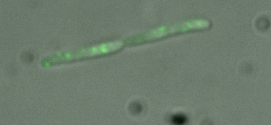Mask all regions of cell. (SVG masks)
Returning <instances> with one entry per match:
<instances>
[{"mask_svg": "<svg viewBox=\"0 0 271 125\" xmlns=\"http://www.w3.org/2000/svg\"><path fill=\"white\" fill-rule=\"evenodd\" d=\"M187 121V118L184 115L178 114L172 118V122L175 124L183 125Z\"/></svg>", "mask_w": 271, "mask_h": 125, "instance_id": "1", "label": "cell"}, {"mask_svg": "<svg viewBox=\"0 0 271 125\" xmlns=\"http://www.w3.org/2000/svg\"><path fill=\"white\" fill-rule=\"evenodd\" d=\"M257 21V26L260 29H264L268 28L269 25V20L265 18H260Z\"/></svg>", "mask_w": 271, "mask_h": 125, "instance_id": "2", "label": "cell"}, {"mask_svg": "<svg viewBox=\"0 0 271 125\" xmlns=\"http://www.w3.org/2000/svg\"><path fill=\"white\" fill-rule=\"evenodd\" d=\"M131 111H133V112L138 113V112L141 111V107L139 104H133L132 106L131 107Z\"/></svg>", "mask_w": 271, "mask_h": 125, "instance_id": "3", "label": "cell"}]
</instances>
